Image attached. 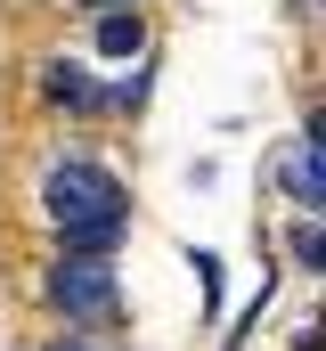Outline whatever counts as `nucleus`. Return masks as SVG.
Segmentation results:
<instances>
[{
    "label": "nucleus",
    "instance_id": "obj_9",
    "mask_svg": "<svg viewBox=\"0 0 326 351\" xmlns=\"http://www.w3.org/2000/svg\"><path fill=\"white\" fill-rule=\"evenodd\" d=\"M58 351H90V343H58Z\"/></svg>",
    "mask_w": 326,
    "mask_h": 351
},
{
    "label": "nucleus",
    "instance_id": "obj_6",
    "mask_svg": "<svg viewBox=\"0 0 326 351\" xmlns=\"http://www.w3.org/2000/svg\"><path fill=\"white\" fill-rule=\"evenodd\" d=\"M114 245H123V221H74L66 229V254H90V262H106Z\"/></svg>",
    "mask_w": 326,
    "mask_h": 351
},
{
    "label": "nucleus",
    "instance_id": "obj_8",
    "mask_svg": "<svg viewBox=\"0 0 326 351\" xmlns=\"http://www.w3.org/2000/svg\"><path fill=\"white\" fill-rule=\"evenodd\" d=\"M106 8H139V0H106Z\"/></svg>",
    "mask_w": 326,
    "mask_h": 351
},
{
    "label": "nucleus",
    "instance_id": "obj_2",
    "mask_svg": "<svg viewBox=\"0 0 326 351\" xmlns=\"http://www.w3.org/2000/svg\"><path fill=\"white\" fill-rule=\"evenodd\" d=\"M49 302H58L74 327L114 319V269H106V262H90V254H58V269H49Z\"/></svg>",
    "mask_w": 326,
    "mask_h": 351
},
{
    "label": "nucleus",
    "instance_id": "obj_3",
    "mask_svg": "<svg viewBox=\"0 0 326 351\" xmlns=\"http://www.w3.org/2000/svg\"><path fill=\"white\" fill-rule=\"evenodd\" d=\"M277 188H286L302 213H318V204H326V156H318V131H302V139H286V147H277Z\"/></svg>",
    "mask_w": 326,
    "mask_h": 351
},
{
    "label": "nucleus",
    "instance_id": "obj_4",
    "mask_svg": "<svg viewBox=\"0 0 326 351\" xmlns=\"http://www.w3.org/2000/svg\"><path fill=\"white\" fill-rule=\"evenodd\" d=\"M41 90L58 98V106H74V114H98L106 98H98V82L82 74V66H41Z\"/></svg>",
    "mask_w": 326,
    "mask_h": 351
},
{
    "label": "nucleus",
    "instance_id": "obj_7",
    "mask_svg": "<svg viewBox=\"0 0 326 351\" xmlns=\"http://www.w3.org/2000/svg\"><path fill=\"white\" fill-rule=\"evenodd\" d=\"M294 262H302V269L326 262V229H318V221H302V229H294Z\"/></svg>",
    "mask_w": 326,
    "mask_h": 351
},
{
    "label": "nucleus",
    "instance_id": "obj_5",
    "mask_svg": "<svg viewBox=\"0 0 326 351\" xmlns=\"http://www.w3.org/2000/svg\"><path fill=\"white\" fill-rule=\"evenodd\" d=\"M98 49H106V58H139V49H147V25H139V8H114V16L98 25Z\"/></svg>",
    "mask_w": 326,
    "mask_h": 351
},
{
    "label": "nucleus",
    "instance_id": "obj_1",
    "mask_svg": "<svg viewBox=\"0 0 326 351\" xmlns=\"http://www.w3.org/2000/svg\"><path fill=\"white\" fill-rule=\"evenodd\" d=\"M41 196H49L58 229H74V221H123V213H131L123 180L106 172V164H90V156H66V164H49Z\"/></svg>",
    "mask_w": 326,
    "mask_h": 351
}]
</instances>
